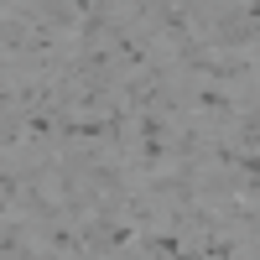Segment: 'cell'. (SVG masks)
I'll return each instance as SVG.
<instances>
[{
	"instance_id": "obj_1",
	"label": "cell",
	"mask_w": 260,
	"mask_h": 260,
	"mask_svg": "<svg viewBox=\"0 0 260 260\" xmlns=\"http://www.w3.org/2000/svg\"><path fill=\"white\" fill-rule=\"evenodd\" d=\"M0 255L6 260L42 255V229H37L31 213H6V224H0Z\"/></svg>"
}]
</instances>
